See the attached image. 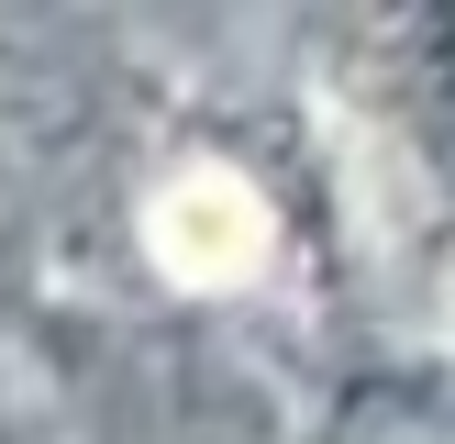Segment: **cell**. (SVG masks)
<instances>
[{"label": "cell", "instance_id": "1", "mask_svg": "<svg viewBox=\"0 0 455 444\" xmlns=\"http://www.w3.org/2000/svg\"><path fill=\"white\" fill-rule=\"evenodd\" d=\"M389 44H400V78H411V111H434V133L455 155V0H389Z\"/></svg>", "mask_w": 455, "mask_h": 444}]
</instances>
